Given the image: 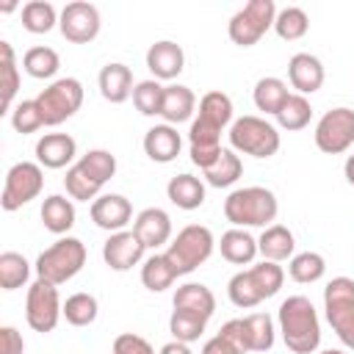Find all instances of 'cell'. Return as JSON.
<instances>
[{"label":"cell","mask_w":354,"mask_h":354,"mask_svg":"<svg viewBox=\"0 0 354 354\" xmlns=\"http://www.w3.org/2000/svg\"><path fill=\"white\" fill-rule=\"evenodd\" d=\"M232 122V100L224 91H207L199 100V116L191 122L188 144H191V160L205 171L216 163L221 155V130Z\"/></svg>","instance_id":"obj_1"},{"label":"cell","mask_w":354,"mask_h":354,"mask_svg":"<svg viewBox=\"0 0 354 354\" xmlns=\"http://www.w3.org/2000/svg\"><path fill=\"white\" fill-rule=\"evenodd\" d=\"M285 346L293 354H313L321 346V324L307 296H288L277 313Z\"/></svg>","instance_id":"obj_2"},{"label":"cell","mask_w":354,"mask_h":354,"mask_svg":"<svg viewBox=\"0 0 354 354\" xmlns=\"http://www.w3.org/2000/svg\"><path fill=\"white\" fill-rule=\"evenodd\" d=\"M285 282V271L279 263H271V260H263V263H254L252 268L246 271H238L230 285H227V293H230V301L241 310H249V307H257L263 299H271L279 293Z\"/></svg>","instance_id":"obj_3"},{"label":"cell","mask_w":354,"mask_h":354,"mask_svg":"<svg viewBox=\"0 0 354 354\" xmlns=\"http://www.w3.org/2000/svg\"><path fill=\"white\" fill-rule=\"evenodd\" d=\"M116 174V158L108 149H88L75 166L66 169L64 185L66 194L77 202H94L102 191V185Z\"/></svg>","instance_id":"obj_4"},{"label":"cell","mask_w":354,"mask_h":354,"mask_svg":"<svg viewBox=\"0 0 354 354\" xmlns=\"http://www.w3.org/2000/svg\"><path fill=\"white\" fill-rule=\"evenodd\" d=\"M279 202L274 196V191L263 188V185H246L232 191L224 199V216L230 224L235 227H271V221L277 218Z\"/></svg>","instance_id":"obj_5"},{"label":"cell","mask_w":354,"mask_h":354,"mask_svg":"<svg viewBox=\"0 0 354 354\" xmlns=\"http://www.w3.org/2000/svg\"><path fill=\"white\" fill-rule=\"evenodd\" d=\"M86 263V246L80 238H58L53 246H47L39 257H36V274L39 279H47L53 285H64L69 282Z\"/></svg>","instance_id":"obj_6"},{"label":"cell","mask_w":354,"mask_h":354,"mask_svg":"<svg viewBox=\"0 0 354 354\" xmlns=\"http://www.w3.org/2000/svg\"><path fill=\"white\" fill-rule=\"evenodd\" d=\"M213 246H216V241H213V232H210L207 227H202V224H188V227H183V230L177 232V238L169 243V249H166L163 254H166L169 263L174 266L177 277H183V274L196 271V268L213 254Z\"/></svg>","instance_id":"obj_7"},{"label":"cell","mask_w":354,"mask_h":354,"mask_svg":"<svg viewBox=\"0 0 354 354\" xmlns=\"http://www.w3.org/2000/svg\"><path fill=\"white\" fill-rule=\"evenodd\" d=\"M326 321L346 348H354V279L335 277L324 288Z\"/></svg>","instance_id":"obj_8"},{"label":"cell","mask_w":354,"mask_h":354,"mask_svg":"<svg viewBox=\"0 0 354 354\" xmlns=\"http://www.w3.org/2000/svg\"><path fill=\"white\" fill-rule=\"evenodd\" d=\"M279 133L260 116H241L230 124V147L252 158H271L279 149Z\"/></svg>","instance_id":"obj_9"},{"label":"cell","mask_w":354,"mask_h":354,"mask_svg":"<svg viewBox=\"0 0 354 354\" xmlns=\"http://www.w3.org/2000/svg\"><path fill=\"white\" fill-rule=\"evenodd\" d=\"M36 105L44 116L47 127H55L66 119H72L83 105V83L77 77H58L41 94L36 97Z\"/></svg>","instance_id":"obj_10"},{"label":"cell","mask_w":354,"mask_h":354,"mask_svg":"<svg viewBox=\"0 0 354 354\" xmlns=\"http://www.w3.org/2000/svg\"><path fill=\"white\" fill-rule=\"evenodd\" d=\"M274 19H277L274 0H249L241 11L232 14L227 25L230 41L238 47H252L266 36L268 28H274Z\"/></svg>","instance_id":"obj_11"},{"label":"cell","mask_w":354,"mask_h":354,"mask_svg":"<svg viewBox=\"0 0 354 354\" xmlns=\"http://www.w3.org/2000/svg\"><path fill=\"white\" fill-rule=\"evenodd\" d=\"M64 315V304L58 296V285L39 279L28 288V301H25V321L33 332H53Z\"/></svg>","instance_id":"obj_12"},{"label":"cell","mask_w":354,"mask_h":354,"mask_svg":"<svg viewBox=\"0 0 354 354\" xmlns=\"http://www.w3.org/2000/svg\"><path fill=\"white\" fill-rule=\"evenodd\" d=\"M41 185H44V171L39 163H33V160L14 163L3 183V196H0L3 210H8V213L19 210L22 205H28L30 199H36L41 194Z\"/></svg>","instance_id":"obj_13"},{"label":"cell","mask_w":354,"mask_h":354,"mask_svg":"<svg viewBox=\"0 0 354 354\" xmlns=\"http://www.w3.org/2000/svg\"><path fill=\"white\" fill-rule=\"evenodd\" d=\"M354 144V111L332 108L315 124V147L326 155H340Z\"/></svg>","instance_id":"obj_14"},{"label":"cell","mask_w":354,"mask_h":354,"mask_svg":"<svg viewBox=\"0 0 354 354\" xmlns=\"http://www.w3.org/2000/svg\"><path fill=\"white\" fill-rule=\"evenodd\" d=\"M100 11L94 3H86V0H75V3H66L64 11H61V19H58V28H61V36L72 44H88L97 39L100 33Z\"/></svg>","instance_id":"obj_15"},{"label":"cell","mask_w":354,"mask_h":354,"mask_svg":"<svg viewBox=\"0 0 354 354\" xmlns=\"http://www.w3.org/2000/svg\"><path fill=\"white\" fill-rule=\"evenodd\" d=\"M144 243L133 230H122V232H111V238L102 243V260L108 268L113 271H127L136 263H141L144 257Z\"/></svg>","instance_id":"obj_16"},{"label":"cell","mask_w":354,"mask_h":354,"mask_svg":"<svg viewBox=\"0 0 354 354\" xmlns=\"http://www.w3.org/2000/svg\"><path fill=\"white\" fill-rule=\"evenodd\" d=\"M133 218V205L122 194H102L91 202V221L100 230L122 232Z\"/></svg>","instance_id":"obj_17"},{"label":"cell","mask_w":354,"mask_h":354,"mask_svg":"<svg viewBox=\"0 0 354 354\" xmlns=\"http://www.w3.org/2000/svg\"><path fill=\"white\" fill-rule=\"evenodd\" d=\"M185 66V53L177 41L160 39L147 50V69L155 75V80H174Z\"/></svg>","instance_id":"obj_18"},{"label":"cell","mask_w":354,"mask_h":354,"mask_svg":"<svg viewBox=\"0 0 354 354\" xmlns=\"http://www.w3.org/2000/svg\"><path fill=\"white\" fill-rule=\"evenodd\" d=\"M77 155V141L69 133H47L36 141V160L44 169H64Z\"/></svg>","instance_id":"obj_19"},{"label":"cell","mask_w":354,"mask_h":354,"mask_svg":"<svg viewBox=\"0 0 354 354\" xmlns=\"http://www.w3.org/2000/svg\"><path fill=\"white\" fill-rule=\"evenodd\" d=\"M133 232L141 238V243L147 249H158V246L169 243V238H171V218L163 207H147L136 216Z\"/></svg>","instance_id":"obj_20"},{"label":"cell","mask_w":354,"mask_h":354,"mask_svg":"<svg viewBox=\"0 0 354 354\" xmlns=\"http://www.w3.org/2000/svg\"><path fill=\"white\" fill-rule=\"evenodd\" d=\"M288 80L299 94H315L324 86V64L310 53H296L288 61Z\"/></svg>","instance_id":"obj_21"},{"label":"cell","mask_w":354,"mask_h":354,"mask_svg":"<svg viewBox=\"0 0 354 354\" xmlns=\"http://www.w3.org/2000/svg\"><path fill=\"white\" fill-rule=\"evenodd\" d=\"M180 147H183V138L174 130V124H155L144 136V152L155 163H171L180 155Z\"/></svg>","instance_id":"obj_22"},{"label":"cell","mask_w":354,"mask_h":354,"mask_svg":"<svg viewBox=\"0 0 354 354\" xmlns=\"http://www.w3.org/2000/svg\"><path fill=\"white\" fill-rule=\"evenodd\" d=\"M100 94L108 100V102H113V105H119V102H124L127 97H133V72H130V66H124V64H119V61H113V64H105L102 69H100Z\"/></svg>","instance_id":"obj_23"},{"label":"cell","mask_w":354,"mask_h":354,"mask_svg":"<svg viewBox=\"0 0 354 354\" xmlns=\"http://www.w3.org/2000/svg\"><path fill=\"white\" fill-rule=\"evenodd\" d=\"M174 310H185V313H194V315L210 321V315L216 313V296L202 282H185L174 293Z\"/></svg>","instance_id":"obj_24"},{"label":"cell","mask_w":354,"mask_h":354,"mask_svg":"<svg viewBox=\"0 0 354 354\" xmlns=\"http://www.w3.org/2000/svg\"><path fill=\"white\" fill-rule=\"evenodd\" d=\"M166 196L180 210H196L205 205V183L194 174H177L166 185Z\"/></svg>","instance_id":"obj_25"},{"label":"cell","mask_w":354,"mask_h":354,"mask_svg":"<svg viewBox=\"0 0 354 354\" xmlns=\"http://www.w3.org/2000/svg\"><path fill=\"white\" fill-rule=\"evenodd\" d=\"M293 249H296V238L282 224L266 227L263 235L257 238V252L263 254V260H271V263H282V260L293 257Z\"/></svg>","instance_id":"obj_26"},{"label":"cell","mask_w":354,"mask_h":354,"mask_svg":"<svg viewBox=\"0 0 354 354\" xmlns=\"http://www.w3.org/2000/svg\"><path fill=\"white\" fill-rule=\"evenodd\" d=\"M218 249H221V257L232 266H249L257 257V241L241 227L227 230L218 241Z\"/></svg>","instance_id":"obj_27"},{"label":"cell","mask_w":354,"mask_h":354,"mask_svg":"<svg viewBox=\"0 0 354 354\" xmlns=\"http://www.w3.org/2000/svg\"><path fill=\"white\" fill-rule=\"evenodd\" d=\"M246 351H268L274 346V321L268 313H252L241 318Z\"/></svg>","instance_id":"obj_28"},{"label":"cell","mask_w":354,"mask_h":354,"mask_svg":"<svg viewBox=\"0 0 354 354\" xmlns=\"http://www.w3.org/2000/svg\"><path fill=\"white\" fill-rule=\"evenodd\" d=\"M41 221H44V230H50L55 235L69 232L75 227V205H72V199H66L61 194H50L41 202Z\"/></svg>","instance_id":"obj_29"},{"label":"cell","mask_w":354,"mask_h":354,"mask_svg":"<svg viewBox=\"0 0 354 354\" xmlns=\"http://www.w3.org/2000/svg\"><path fill=\"white\" fill-rule=\"evenodd\" d=\"M196 108V97L188 86H166V94H163V111L160 116L166 119V124H180V122H188L191 113Z\"/></svg>","instance_id":"obj_30"},{"label":"cell","mask_w":354,"mask_h":354,"mask_svg":"<svg viewBox=\"0 0 354 354\" xmlns=\"http://www.w3.org/2000/svg\"><path fill=\"white\" fill-rule=\"evenodd\" d=\"M252 97H254L257 111L277 116L279 108L285 105V100L290 97V91H288V83L279 80V77H260V80L254 83V94H252Z\"/></svg>","instance_id":"obj_31"},{"label":"cell","mask_w":354,"mask_h":354,"mask_svg":"<svg viewBox=\"0 0 354 354\" xmlns=\"http://www.w3.org/2000/svg\"><path fill=\"white\" fill-rule=\"evenodd\" d=\"M174 279H177V271H174V266L169 263L166 254H152V257L144 260V266H141V282H144L147 290L160 293V290L171 288Z\"/></svg>","instance_id":"obj_32"},{"label":"cell","mask_w":354,"mask_h":354,"mask_svg":"<svg viewBox=\"0 0 354 354\" xmlns=\"http://www.w3.org/2000/svg\"><path fill=\"white\" fill-rule=\"evenodd\" d=\"M202 174H205V180H207L213 188H227V185H232V183L243 174V163H241V158L235 155V149H221V155L216 158V163L207 166Z\"/></svg>","instance_id":"obj_33"},{"label":"cell","mask_w":354,"mask_h":354,"mask_svg":"<svg viewBox=\"0 0 354 354\" xmlns=\"http://www.w3.org/2000/svg\"><path fill=\"white\" fill-rule=\"evenodd\" d=\"M58 66H61L58 53L53 47H44V44H36V47L25 50V55H22V69L30 77H39V80L53 77L58 72Z\"/></svg>","instance_id":"obj_34"},{"label":"cell","mask_w":354,"mask_h":354,"mask_svg":"<svg viewBox=\"0 0 354 354\" xmlns=\"http://www.w3.org/2000/svg\"><path fill=\"white\" fill-rule=\"evenodd\" d=\"M288 274H290L293 282H301V285L318 282V279L326 274V260H324V254H318V252H299V254L290 257Z\"/></svg>","instance_id":"obj_35"},{"label":"cell","mask_w":354,"mask_h":354,"mask_svg":"<svg viewBox=\"0 0 354 354\" xmlns=\"http://www.w3.org/2000/svg\"><path fill=\"white\" fill-rule=\"evenodd\" d=\"M61 17L55 14V6L47 0H30L22 6V28L30 33H47L55 28Z\"/></svg>","instance_id":"obj_36"},{"label":"cell","mask_w":354,"mask_h":354,"mask_svg":"<svg viewBox=\"0 0 354 354\" xmlns=\"http://www.w3.org/2000/svg\"><path fill=\"white\" fill-rule=\"evenodd\" d=\"M274 30H277L279 39H285V41H296V39H301V36L310 30V17H307V11L299 8V6H288V8L277 11Z\"/></svg>","instance_id":"obj_37"},{"label":"cell","mask_w":354,"mask_h":354,"mask_svg":"<svg viewBox=\"0 0 354 354\" xmlns=\"http://www.w3.org/2000/svg\"><path fill=\"white\" fill-rule=\"evenodd\" d=\"M0 88H3V111H11V102L17 97V88H19V72H17V61H14V47L8 41H0Z\"/></svg>","instance_id":"obj_38"},{"label":"cell","mask_w":354,"mask_h":354,"mask_svg":"<svg viewBox=\"0 0 354 354\" xmlns=\"http://www.w3.org/2000/svg\"><path fill=\"white\" fill-rule=\"evenodd\" d=\"M30 277V263L19 252H3L0 254V288L3 290H17L28 282Z\"/></svg>","instance_id":"obj_39"},{"label":"cell","mask_w":354,"mask_h":354,"mask_svg":"<svg viewBox=\"0 0 354 354\" xmlns=\"http://www.w3.org/2000/svg\"><path fill=\"white\" fill-rule=\"evenodd\" d=\"M97 313H100V304L91 293H72L66 301H64V318L66 324L72 326H88L97 321Z\"/></svg>","instance_id":"obj_40"},{"label":"cell","mask_w":354,"mask_h":354,"mask_svg":"<svg viewBox=\"0 0 354 354\" xmlns=\"http://www.w3.org/2000/svg\"><path fill=\"white\" fill-rule=\"evenodd\" d=\"M310 119H313V108L304 94H290L277 113V122L282 130H301L310 124Z\"/></svg>","instance_id":"obj_41"},{"label":"cell","mask_w":354,"mask_h":354,"mask_svg":"<svg viewBox=\"0 0 354 354\" xmlns=\"http://www.w3.org/2000/svg\"><path fill=\"white\" fill-rule=\"evenodd\" d=\"M163 94H166V86H160L155 77L141 80L133 88V105L144 116H160V111H163Z\"/></svg>","instance_id":"obj_42"},{"label":"cell","mask_w":354,"mask_h":354,"mask_svg":"<svg viewBox=\"0 0 354 354\" xmlns=\"http://www.w3.org/2000/svg\"><path fill=\"white\" fill-rule=\"evenodd\" d=\"M205 326H207L205 318H199V315H194V313H185V310H174L171 318H169V332H171L174 340H180V343H194V340H199L202 332H205Z\"/></svg>","instance_id":"obj_43"},{"label":"cell","mask_w":354,"mask_h":354,"mask_svg":"<svg viewBox=\"0 0 354 354\" xmlns=\"http://www.w3.org/2000/svg\"><path fill=\"white\" fill-rule=\"evenodd\" d=\"M11 124L17 133H36L39 127H44V116L36 105V100H22L17 102V108L11 111Z\"/></svg>","instance_id":"obj_44"},{"label":"cell","mask_w":354,"mask_h":354,"mask_svg":"<svg viewBox=\"0 0 354 354\" xmlns=\"http://www.w3.org/2000/svg\"><path fill=\"white\" fill-rule=\"evenodd\" d=\"M111 351H113V354H155V348L149 346V340L141 337V335H133V332L116 335Z\"/></svg>","instance_id":"obj_45"},{"label":"cell","mask_w":354,"mask_h":354,"mask_svg":"<svg viewBox=\"0 0 354 354\" xmlns=\"http://www.w3.org/2000/svg\"><path fill=\"white\" fill-rule=\"evenodd\" d=\"M25 351V340L14 326H3L0 329V354H22Z\"/></svg>","instance_id":"obj_46"},{"label":"cell","mask_w":354,"mask_h":354,"mask_svg":"<svg viewBox=\"0 0 354 354\" xmlns=\"http://www.w3.org/2000/svg\"><path fill=\"white\" fill-rule=\"evenodd\" d=\"M202 354H241V351H238V346L232 340H227L224 335H216V337H210L205 343Z\"/></svg>","instance_id":"obj_47"},{"label":"cell","mask_w":354,"mask_h":354,"mask_svg":"<svg viewBox=\"0 0 354 354\" xmlns=\"http://www.w3.org/2000/svg\"><path fill=\"white\" fill-rule=\"evenodd\" d=\"M160 354H194L188 348V343H180V340H169L166 346H160Z\"/></svg>","instance_id":"obj_48"},{"label":"cell","mask_w":354,"mask_h":354,"mask_svg":"<svg viewBox=\"0 0 354 354\" xmlns=\"http://www.w3.org/2000/svg\"><path fill=\"white\" fill-rule=\"evenodd\" d=\"M343 174H346V180H348V185H354V155H348V158H346Z\"/></svg>","instance_id":"obj_49"},{"label":"cell","mask_w":354,"mask_h":354,"mask_svg":"<svg viewBox=\"0 0 354 354\" xmlns=\"http://www.w3.org/2000/svg\"><path fill=\"white\" fill-rule=\"evenodd\" d=\"M321 354H346V351H337V348H326V351H321Z\"/></svg>","instance_id":"obj_50"}]
</instances>
